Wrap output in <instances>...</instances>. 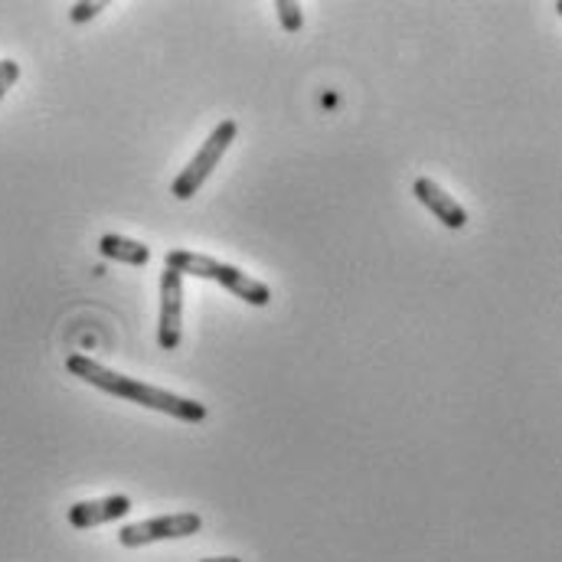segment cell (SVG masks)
<instances>
[{"instance_id":"11","label":"cell","mask_w":562,"mask_h":562,"mask_svg":"<svg viewBox=\"0 0 562 562\" xmlns=\"http://www.w3.org/2000/svg\"><path fill=\"white\" fill-rule=\"evenodd\" d=\"M99 10H105V3H102V0H92V3H76V7L69 10V20H72V23H86V20L99 16Z\"/></svg>"},{"instance_id":"4","label":"cell","mask_w":562,"mask_h":562,"mask_svg":"<svg viewBox=\"0 0 562 562\" xmlns=\"http://www.w3.org/2000/svg\"><path fill=\"white\" fill-rule=\"evenodd\" d=\"M200 530H203L200 514H170V517H154V520H140V524L122 527L119 543L125 550H138V547L164 543V540H187V537H193Z\"/></svg>"},{"instance_id":"5","label":"cell","mask_w":562,"mask_h":562,"mask_svg":"<svg viewBox=\"0 0 562 562\" xmlns=\"http://www.w3.org/2000/svg\"><path fill=\"white\" fill-rule=\"evenodd\" d=\"M183 340V276L173 269L160 272V317H157V344L160 350H177Z\"/></svg>"},{"instance_id":"1","label":"cell","mask_w":562,"mask_h":562,"mask_svg":"<svg viewBox=\"0 0 562 562\" xmlns=\"http://www.w3.org/2000/svg\"><path fill=\"white\" fill-rule=\"evenodd\" d=\"M66 370L72 376H79L82 383L109 393V396H119L125 403H138L144 409H154V413H164V416H173V419L190 422V425H196V422H203L210 416V409L203 403H196V400H187V396H177V393H167V390L138 383L132 376H122V373H115V370H109L99 360L82 357V353H72L66 360Z\"/></svg>"},{"instance_id":"7","label":"cell","mask_w":562,"mask_h":562,"mask_svg":"<svg viewBox=\"0 0 562 562\" xmlns=\"http://www.w3.org/2000/svg\"><path fill=\"white\" fill-rule=\"evenodd\" d=\"M413 193H416V200L445 229H464L468 226V210L448 190H441L431 177H419L413 183Z\"/></svg>"},{"instance_id":"3","label":"cell","mask_w":562,"mask_h":562,"mask_svg":"<svg viewBox=\"0 0 562 562\" xmlns=\"http://www.w3.org/2000/svg\"><path fill=\"white\" fill-rule=\"evenodd\" d=\"M236 138H239V125H236L233 119L220 122V125L210 132V138L203 140V147L193 154V160L177 173V180L170 183V193H173L177 200H193V193H200V187L213 177V170L220 167L223 154L229 150V144Z\"/></svg>"},{"instance_id":"6","label":"cell","mask_w":562,"mask_h":562,"mask_svg":"<svg viewBox=\"0 0 562 562\" xmlns=\"http://www.w3.org/2000/svg\"><path fill=\"white\" fill-rule=\"evenodd\" d=\"M132 497L128 494H109V497H99V501H79L69 507L66 520L69 527L76 530H92V527H102V524H112V520H122L132 514Z\"/></svg>"},{"instance_id":"8","label":"cell","mask_w":562,"mask_h":562,"mask_svg":"<svg viewBox=\"0 0 562 562\" xmlns=\"http://www.w3.org/2000/svg\"><path fill=\"white\" fill-rule=\"evenodd\" d=\"M99 252H102L105 259H112V262L135 266V269H144V266L150 262V249H147L144 243H138V239H128V236H115V233L102 236Z\"/></svg>"},{"instance_id":"9","label":"cell","mask_w":562,"mask_h":562,"mask_svg":"<svg viewBox=\"0 0 562 562\" xmlns=\"http://www.w3.org/2000/svg\"><path fill=\"white\" fill-rule=\"evenodd\" d=\"M276 10H279V20L281 26H284V33H301V26H304L301 3H294V0H279Z\"/></svg>"},{"instance_id":"10","label":"cell","mask_w":562,"mask_h":562,"mask_svg":"<svg viewBox=\"0 0 562 562\" xmlns=\"http://www.w3.org/2000/svg\"><path fill=\"white\" fill-rule=\"evenodd\" d=\"M20 79V63L16 59H0V99L16 86Z\"/></svg>"},{"instance_id":"2","label":"cell","mask_w":562,"mask_h":562,"mask_svg":"<svg viewBox=\"0 0 562 562\" xmlns=\"http://www.w3.org/2000/svg\"><path fill=\"white\" fill-rule=\"evenodd\" d=\"M164 269H173L177 276H193V279H210L220 281L226 291H233L236 297H243L246 304L252 307H266L272 301V288L266 281L246 276L243 269L236 266H226L213 256H200V252H187V249H173L167 252V266Z\"/></svg>"},{"instance_id":"12","label":"cell","mask_w":562,"mask_h":562,"mask_svg":"<svg viewBox=\"0 0 562 562\" xmlns=\"http://www.w3.org/2000/svg\"><path fill=\"white\" fill-rule=\"evenodd\" d=\"M200 562H243V560H236V557H213V560H200Z\"/></svg>"}]
</instances>
